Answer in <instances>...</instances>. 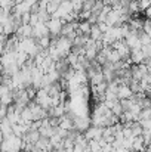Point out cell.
<instances>
[{
    "label": "cell",
    "instance_id": "obj_1",
    "mask_svg": "<svg viewBox=\"0 0 151 152\" xmlns=\"http://www.w3.org/2000/svg\"><path fill=\"white\" fill-rule=\"evenodd\" d=\"M46 25H48V30L50 33V37H58V36H61V30H62L64 21L59 19V18L50 16V19L46 22Z\"/></svg>",
    "mask_w": 151,
    "mask_h": 152
},
{
    "label": "cell",
    "instance_id": "obj_2",
    "mask_svg": "<svg viewBox=\"0 0 151 152\" xmlns=\"http://www.w3.org/2000/svg\"><path fill=\"white\" fill-rule=\"evenodd\" d=\"M89 124H91V121H89L88 117L76 115V117L73 118V126H74L73 129L77 130V132H80V133H85V132L89 129Z\"/></svg>",
    "mask_w": 151,
    "mask_h": 152
},
{
    "label": "cell",
    "instance_id": "obj_3",
    "mask_svg": "<svg viewBox=\"0 0 151 152\" xmlns=\"http://www.w3.org/2000/svg\"><path fill=\"white\" fill-rule=\"evenodd\" d=\"M102 130L104 127H98V126H91L86 132H85V137L89 140H101L102 139Z\"/></svg>",
    "mask_w": 151,
    "mask_h": 152
},
{
    "label": "cell",
    "instance_id": "obj_4",
    "mask_svg": "<svg viewBox=\"0 0 151 152\" xmlns=\"http://www.w3.org/2000/svg\"><path fill=\"white\" fill-rule=\"evenodd\" d=\"M45 36H50L46 22H37L36 25H33V37L36 40H39L40 37H45Z\"/></svg>",
    "mask_w": 151,
    "mask_h": 152
},
{
    "label": "cell",
    "instance_id": "obj_5",
    "mask_svg": "<svg viewBox=\"0 0 151 152\" xmlns=\"http://www.w3.org/2000/svg\"><path fill=\"white\" fill-rule=\"evenodd\" d=\"M124 40H126V43H127V46H129L130 50H136V49H141L142 48L141 39L138 36H135V34H129Z\"/></svg>",
    "mask_w": 151,
    "mask_h": 152
},
{
    "label": "cell",
    "instance_id": "obj_6",
    "mask_svg": "<svg viewBox=\"0 0 151 152\" xmlns=\"http://www.w3.org/2000/svg\"><path fill=\"white\" fill-rule=\"evenodd\" d=\"M133 95V92L130 90V87L127 84H119V89H117V98L122 101V99H130Z\"/></svg>",
    "mask_w": 151,
    "mask_h": 152
},
{
    "label": "cell",
    "instance_id": "obj_7",
    "mask_svg": "<svg viewBox=\"0 0 151 152\" xmlns=\"http://www.w3.org/2000/svg\"><path fill=\"white\" fill-rule=\"evenodd\" d=\"M145 148H147V145H145L142 136H136V137L132 139V145H130V149H132V151L141 152V151H144Z\"/></svg>",
    "mask_w": 151,
    "mask_h": 152
},
{
    "label": "cell",
    "instance_id": "obj_8",
    "mask_svg": "<svg viewBox=\"0 0 151 152\" xmlns=\"http://www.w3.org/2000/svg\"><path fill=\"white\" fill-rule=\"evenodd\" d=\"M0 132L3 133V137H7V136L13 134L12 133V123L7 120V117L0 120Z\"/></svg>",
    "mask_w": 151,
    "mask_h": 152
},
{
    "label": "cell",
    "instance_id": "obj_9",
    "mask_svg": "<svg viewBox=\"0 0 151 152\" xmlns=\"http://www.w3.org/2000/svg\"><path fill=\"white\" fill-rule=\"evenodd\" d=\"M130 62L132 64H142V62H145V55L142 53L141 49L130 50Z\"/></svg>",
    "mask_w": 151,
    "mask_h": 152
},
{
    "label": "cell",
    "instance_id": "obj_10",
    "mask_svg": "<svg viewBox=\"0 0 151 152\" xmlns=\"http://www.w3.org/2000/svg\"><path fill=\"white\" fill-rule=\"evenodd\" d=\"M62 1H64V0H49V1H48V7H46L48 13H49V15H53V13L58 10V7L61 6Z\"/></svg>",
    "mask_w": 151,
    "mask_h": 152
},
{
    "label": "cell",
    "instance_id": "obj_11",
    "mask_svg": "<svg viewBox=\"0 0 151 152\" xmlns=\"http://www.w3.org/2000/svg\"><path fill=\"white\" fill-rule=\"evenodd\" d=\"M111 112L114 114V115H117V117H120L124 111H123V106H122V103H120V101L116 102L113 106H111Z\"/></svg>",
    "mask_w": 151,
    "mask_h": 152
},
{
    "label": "cell",
    "instance_id": "obj_12",
    "mask_svg": "<svg viewBox=\"0 0 151 152\" xmlns=\"http://www.w3.org/2000/svg\"><path fill=\"white\" fill-rule=\"evenodd\" d=\"M0 6L6 9H12L15 6V0H0Z\"/></svg>",
    "mask_w": 151,
    "mask_h": 152
},
{
    "label": "cell",
    "instance_id": "obj_13",
    "mask_svg": "<svg viewBox=\"0 0 151 152\" xmlns=\"http://www.w3.org/2000/svg\"><path fill=\"white\" fill-rule=\"evenodd\" d=\"M30 19H31V13H30V12H25V13L21 15V21H22V24H30Z\"/></svg>",
    "mask_w": 151,
    "mask_h": 152
},
{
    "label": "cell",
    "instance_id": "obj_14",
    "mask_svg": "<svg viewBox=\"0 0 151 152\" xmlns=\"http://www.w3.org/2000/svg\"><path fill=\"white\" fill-rule=\"evenodd\" d=\"M6 114H7V105L0 103V120L6 118Z\"/></svg>",
    "mask_w": 151,
    "mask_h": 152
},
{
    "label": "cell",
    "instance_id": "obj_15",
    "mask_svg": "<svg viewBox=\"0 0 151 152\" xmlns=\"http://www.w3.org/2000/svg\"><path fill=\"white\" fill-rule=\"evenodd\" d=\"M145 16H147V18H151V6H148V7L145 9Z\"/></svg>",
    "mask_w": 151,
    "mask_h": 152
},
{
    "label": "cell",
    "instance_id": "obj_16",
    "mask_svg": "<svg viewBox=\"0 0 151 152\" xmlns=\"http://www.w3.org/2000/svg\"><path fill=\"white\" fill-rule=\"evenodd\" d=\"M1 140H3V133L0 132V143H1Z\"/></svg>",
    "mask_w": 151,
    "mask_h": 152
}]
</instances>
